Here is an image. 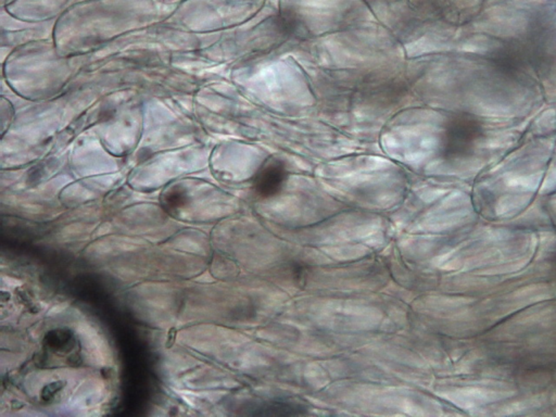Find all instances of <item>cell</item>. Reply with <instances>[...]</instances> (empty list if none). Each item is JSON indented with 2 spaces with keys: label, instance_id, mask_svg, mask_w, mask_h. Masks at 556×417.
I'll list each match as a JSON object with an SVG mask.
<instances>
[{
  "label": "cell",
  "instance_id": "cell-3",
  "mask_svg": "<svg viewBox=\"0 0 556 417\" xmlns=\"http://www.w3.org/2000/svg\"><path fill=\"white\" fill-rule=\"evenodd\" d=\"M176 336H177V329L175 327L170 328L168 331V340L166 342V349H170L175 344Z\"/></svg>",
  "mask_w": 556,
  "mask_h": 417
},
{
  "label": "cell",
  "instance_id": "cell-1",
  "mask_svg": "<svg viewBox=\"0 0 556 417\" xmlns=\"http://www.w3.org/2000/svg\"><path fill=\"white\" fill-rule=\"evenodd\" d=\"M286 179V166L281 160L270 157L255 175V192L261 198L275 197L283 190Z\"/></svg>",
  "mask_w": 556,
  "mask_h": 417
},
{
  "label": "cell",
  "instance_id": "cell-2",
  "mask_svg": "<svg viewBox=\"0 0 556 417\" xmlns=\"http://www.w3.org/2000/svg\"><path fill=\"white\" fill-rule=\"evenodd\" d=\"M64 386H66V381H55V383H50V385L42 389V399L45 400V401L51 400V398H53V396Z\"/></svg>",
  "mask_w": 556,
  "mask_h": 417
}]
</instances>
